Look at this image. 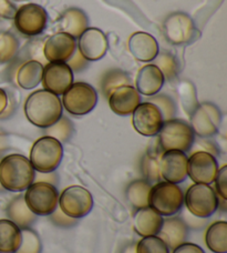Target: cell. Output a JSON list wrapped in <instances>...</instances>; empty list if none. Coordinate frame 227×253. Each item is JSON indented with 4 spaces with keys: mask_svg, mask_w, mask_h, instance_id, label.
<instances>
[{
    "mask_svg": "<svg viewBox=\"0 0 227 253\" xmlns=\"http://www.w3.org/2000/svg\"><path fill=\"white\" fill-rule=\"evenodd\" d=\"M60 98L47 90H37L29 94L25 102V115L29 123L41 129H47L62 117Z\"/></svg>",
    "mask_w": 227,
    "mask_h": 253,
    "instance_id": "1",
    "label": "cell"
},
{
    "mask_svg": "<svg viewBox=\"0 0 227 253\" xmlns=\"http://www.w3.org/2000/svg\"><path fill=\"white\" fill-rule=\"evenodd\" d=\"M36 170L27 158L19 153L8 155L0 161V186L10 192L26 191L35 182Z\"/></svg>",
    "mask_w": 227,
    "mask_h": 253,
    "instance_id": "2",
    "label": "cell"
},
{
    "mask_svg": "<svg viewBox=\"0 0 227 253\" xmlns=\"http://www.w3.org/2000/svg\"><path fill=\"white\" fill-rule=\"evenodd\" d=\"M158 135V148L162 152L179 150L188 152L195 141V133L192 126L185 120L170 119L163 123Z\"/></svg>",
    "mask_w": 227,
    "mask_h": 253,
    "instance_id": "3",
    "label": "cell"
},
{
    "mask_svg": "<svg viewBox=\"0 0 227 253\" xmlns=\"http://www.w3.org/2000/svg\"><path fill=\"white\" fill-rule=\"evenodd\" d=\"M62 157V143L49 135H43L33 144L29 160L36 171L40 173H50L59 168Z\"/></svg>",
    "mask_w": 227,
    "mask_h": 253,
    "instance_id": "4",
    "label": "cell"
},
{
    "mask_svg": "<svg viewBox=\"0 0 227 253\" xmlns=\"http://www.w3.org/2000/svg\"><path fill=\"white\" fill-rule=\"evenodd\" d=\"M184 193L178 184L160 181L152 186L149 207L162 216H172L183 209Z\"/></svg>",
    "mask_w": 227,
    "mask_h": 253,
    "instance_id": "5",
    "label": "cell"
},
{
    "mask_svg": "<svg viewBox=\"0 0 227 253\" xmlns=\"http://www.w3.org/2000/svg\"><path fill=\"white\" fill-rule=\"evenodd\" d=\"M184 205L192 215L207 219L219 209V196L210 184L194 183L184 194Z\"/></svg>",
    "mask_w": 227,
    "mask_h": 253,
    "instance_id": "6",
    "label": "cell"
},
{
    "mask_svg": "<svg viewBox=\"0 0 227 253\" xmlns=\"http://www.w3.org/2000/svg\"><path fill=\"white\" fill-rule=\"evenodd\" d=\"M24 197L27 207L36 215H50L59 205L58 189L47 182L31 183Z\"/></svg>",
    "mask_w": 227,
    "mask_h": 253,
    "instance_id": "7",
    "label": "cell"
},
{
    "mask_svg": "<svg viewBox=\"0 0 227 253\" xmlns=\"http://www.w3.org/2000/svg\"><path fill=\"white\" fill-rule=\"evenodd\" d=\"M61 103L70 115L85 116L97 106L98 93L87 83H76L62 94Z\"/></svg>",
    "mask_w": 227,
    "mask_h": 253,
    "instance_id": "8",
    "label": "cell"
},
{
    "mask_svg": "<svg viewBox=\"0 0 227 253\" xmlns=\"http://www.w3.org/2000/svg\"><path fill=\"white\" fill-rule=\"evenodd\" d=\"M93 198L88 189L81 186L66 188L59 197V207L63 213L72 219H81L93 209Z\"/></svg>",
    "mask_w": 227,
    "mask_h": 253,
    "instance_id": "9",
    "label": "cell"
},
{
    "mask_svg": "<svg viewBox=\"0 0 227 253\" xmlns=\"http://www.w3.org/2000/svg\"><path fill=\"white\" fill-rule=\"evenodd\" d=\"M15 26L20 34L27 37H36L41 35L48 22V13L38 3H27L17 9Z\"/></svg>",
    "mask_w": 227,
    "mask_h": 253,
    "instance_id": "10",
    "label": "cell"
},
{
    "mask_svg": "<svg viewBox=\"0 0 227 253\" xmlns=\"http://www.w3.org/2000/svg\"><path fill=\"white\" fill-rule=\"evenodd\" d=\"M189 121L195 134L199 138H210L219 132L222 112L213 102H202L190 114Z\"/></svg>",
    "mask_w": 227,
    "mask_h": 253,
    "instance_id": "11",
    "label": "cell"
},
{
    "mask_svg": "<svg viewBox=\"0 0 227 253\" xmlns=\"http://www.w3.org/2000/svg\"><path fill=\"white\" fill-rule=\"evenodd\" d=\"M163 31L167 42L175 46H183L193 42L196 35V27L188 13L178 11L166 17Z\"/></svg>",
    "mask_w": 227,
    "mask_h": 253,
    "instance_id": "12",
    "label": "cell"
},
{
    "mask_svg": "<svg viewBox=\"0 0 227 253\" xmlns=\"http://www.w3.org/2000/svg\"><path fill=\"white\" fill-rule=\"evenodd\" d=\"M216 157L204 151H195L188 160V177L193 182L211 184L214 182L219 171Z\"/></svg>",
    "mask_w": 227,
    "mask_h": 253,
    "instance_id": "13",
    "label": "cell"
},
{
    "mask_svg": "<svg viewBox=\"0 0 227 253\" xmlns=\"http://www.w3.org/2000/svg\"><path fill=\"white\" fill-rule=\"evenodd\" d=\"M164 123L161 111L151 102H142L132 114V125L136 132L144 137L157 135Z\"/></svg>",
    "mask_w": 227,
    "mask_h": 253,
    "instance_id": "14",
    "label": "cell"
},
{
    "mask_svg": "<svg viewBox=\"0 0 227 253\" xmlns=\"http://www.w3.org/2000/svg\"><path fill=\"white\" fill-rule=\"evenodd\" d=\"M41 83L44 90L61 96L74 84V71L67 63L49 62L43 67Z\"/></svg>",
    "mask_w": 227,
    "mask_h": 253,
    "instance_id": "15",
    "label": "cell"
},
{
    "mask_svg": "<svg viewBox=\"0 0 227 253\" xmlns=\"http://www.w3.org/2000/svg\"><path fill=\"white\" fill-rule=\"evenodd\" d=\"M188 160L189 157L183 151L162 152L160 159L161 179L174 184L184 182L188 178Z\"/></svg>",
    "mask_w": 227,
    "mask_h": 253,
    "instance_id": "16",
    "label": "cell"
},
{
    "mask_svg": "<svg viewBox=\"0 0 227 253\" xmlns=\"http://www.w3.org/2000/svg\"><path fill=\"white\" fill-rule=\"evenodd\" d=\"M76 50V38L65 33H57L45 40L43 56L50 62L66 63Z\"/></svg>",
    "mask_w": 227,
    "mask_h": 253,
    "instance_id": "17",
    "label": "cell"
},
{
    "mask_svg": "<svg viewBox=\"0 0 227 253\" xmlns=\"http://www.w3.org/2000/svg\"><path fill=\"white\" fill-rule=\"evenodd\" d=\"M109 42L106 34L98 28H88L79 37L78 50L85 60L98 61L106 56Z\"/></svg>",
    "mask_w": 227,
    "mask_h": 253,
    "instance_id": "18",
    "label": "cell"
},
{
    "mask_svg": "<svg viewBox=\"0 0 227 253\" xmlns=\"http://www.w3.org/2000/svg\"><path fill=\"white\" fill-rule=\"evenodd\" d=\"M110 109L117 116L126 117L133 114L141 103V96L132 84L121 85L113 90L108 98Z\"/></svg>",
    "mask_w": 227,
    "mask_h": 253,
    "instance_id": "19",
    "label": "cell"
},
{
    "mask_svg": "<svg viewBox=\"0 0 227 253\" xmlns=\"http://www.w3.org/2000/svg\"><path fill=\"white\" fill-rule=\"evenodd\" d=\"M129 50L136 60L142 62L153 61L158 53V43L152 35L144 31H138L131 35L129 39Z\"/></svg>",
    "mask_w": 227,
    "mask_h": 253,
    "instance_id": "20",
    "label": "cell"
},
{
    "mask_svg": "<svg viewBox=\"0 0 227 253\" xmlns=\"http://www.w3.org/2000/svg\"><path fill=\"white\" fill-rule=\"evenodd\" d=\"M165 80L162 72L155 65H147L138 71L135 79L136 90L147 97H152L160 92Z\"/></svg>",
    "mask_w": 227,
    "mask_h": 253,
    "instance_id": "21",
    "label": "cell"
},
{
    "mask_svg": "<svg viewBox=\"0 0 227 253\" xmlns=\"http://www.w3.org/2000/svg\"><path fill=\"white\" fill-rule=\"evenodd\" d=\"M89 19L87 13L80 8H69L59 17L57 27L59 33L70 35L74 38H79L88 29Z\"/></svg>",
    "mask_w": 227,
    "mask_h": 253,
    "instance_id": "22",
    "label": "cell"
},
{
    "mask_svg": "<svg viewBox=\"0 0 227 253\" xmlns=\"http://www.w3.org/2000/svg\"><path fill=\"white\" fill-rule=\"evenodd\" d=\"M188 229L189 227L181 216H167L163 220L162 228L157 233V237L165 242L169 249L174 250L176 247L185 242L188 238Z\"/></svg>",
    "mask_w": 227,
    "mask_h": 253,
    "instance_id": "23",
    "label": "cell"
},
{
    "mask_svg": "<svg viewBox=\"0 0 227 253\" xmlns=\"http://www.w3.org/2000/svg\"><path fill=\"white\" fill-rule=\"evenodd\" d=\"M164 218L153 210L151 207H145L136 211L134 216V230L141 237L157 236L162 228Z\"/></svg>",
    "mask_w": 227,
    "mask_h": 253,
    "instance_id": "24",
    "label": "cell"
},
{
    "mask_svg": "<svg viewBox=\"0 0 227 253\" xmlns=\"http://www.w3.org/2000/svg\"><path fill=\"white\" fill-rule=\"evenodd\" d=\"M6 214L9 220L16 223L21 230L28 229L37 220V215L30 211L26 205L25 197L20 194L12 199L6 208Z\"/></svg>",
    "mask_w": 227,
    "mask_h": 253,
    "instance_id": "25",
    "label": "cell"
},
{
    "mask_svg": "<svg viewBox=\"0 0 227 253\" xmlns=\"http://www.w3.org/2000/svg\"><path fill=\"white\" fill-rule=\"evenodd\" d=\"M43 66L38 60H29L22 63L17 71L16 80L20 88L31 90L38 87L42 80Z\"/></svg>",
    "mask_w": 227,
    "mask_h": 253,
    "instance_id": "26",
    "label": "cell"
},
{
    "mask_svg": "<svg viewBox=\"0 0 227 253\" xmlns=\"http://www.w3.org/2000/svg\"><path fill=\"white\" fill-rule=\"evenodd\" d=\"M21 229L9 219H0V253H16L21 243Z\"/></svg>",
    "mask_w": 227,
    "mask_h": 253,
    "instance_id": "27",
    "label": "cell"
},
{
    "mask_svg": "<svg viewBox=\"0 0 227 253\" xmlns=\"http://www.w3.org/2000/svg\"><path fill=\"white\" fill-rule=\"evenodd\" d=\"M205 242L213 253H227V222L217 221L207 228Z\"/></svg>",
    "mask_w": 227,
    "mask_h": 253,
    "instance_id": "28",
    "label": "cell"
},
{
    "mask_svg": "<svg viewBox=\"0 0 227 253\" xmlns=\"http://www.w3.org/2000/svg\"><path fill=\"white\" fill-rule=\"evenodd\" d=\"M152 189V183L144 179H136L129 183L126 187V198L134 209L139 210L149 207L150 192Z\"/></svg>",
    "mask_w": 227,
    "mask_h": 253,
    "instance_id": "29",
    "label": "cell"
},
{
    "mask_svg": "<svg viewBox=\"0 0 227 253\" xmlns=\"http://www.w3.org/2000/svg\"><path fill=\"white\" fill-rule=\"evenodd\" d=\"M162 156L161 150H150L142 157L140 164V170L144 180L150 183L160 182V159Z\"/></svg>",
    "mask_w": 227,
    "mask_h": 253,
    "instance_id": "30",
    "label": "cell"
},
{
    "mask_svg": "<svg viewBox=\"0 0 227 253\" xmlns=\"http://www.w3.org/2000/svg\"><path fill=\"white\" fill-rule=\"evenodd\" d=\"M131 84L129 75L121 69H110L103 75L101 80L102 93L109 98L113 90L121 87V85Z\"/></svg>",
    "mask_w": 227,
    "mask_h": 253,
    "instance_id": "31",
    "label": "cell"
},
{
    "mask_svg": "<svg viewBox=\"0 0 227 253\" xmlns=\"http://www.w3.org/2000/svg\"><path fill=\"white\" fill-rule=\"evenodd\" d=\"M155 65L160 71L162 72L164 80L172 81L178 78L180 66L178 60L175 59V57L172 55L169 51H162L158 52L157 56L155 57Z\"/></svg>",
    "mask_w": 227,
    "mask_h": 253,
    "instance_id": "32",
    "label": "cell"
},
{
    "mask_svg": "<svg viewBox=\"0 0 227 253\" xmlns=\"http://www.w3.org/2000/svg\"><path fill=\"white\" fill-rule=\"evenodd\" d=\"M19 40L8 31H0V63L10 62L19 51Z\"/></svg>",
    "mask_w": 227,
    "mask_h": 253,
    "instance_id": "33",
    "label": "cell"
},
{
    "mask_svg": "<svg viewBox=\"0 0 227 253\" xmlns=\"http://www.w3.org/2000/svg\"><path fill=\"white\" fill-rule=\"evenodd\" d=\"M179 94L184 111L186 115L190 116L195 108L198 106L196 90H195L194 84L188 80L182 81L179 85Z\"/></svg>",
    "mask_w": 227,
    "mask_h": 253,
    "instance_id": "34",
    "label": "cell"
},
{
    "mask_svg": "<svg viewBox=\"0 0 227 253\" xmlns=\"http://www.w3.org/2000/svg\"><path fill=\"white\" fill-rule=\"evenodd\" d=\"M74 133V125L67 117H61L56 124L45 129V135L57 139L60 142H66Z\"/></svg>",
    "mask_w": 227,
    "mask_h": 253,
    "instance_id": "35",
    "label": "cell"
},
{
    "mask_svg": "<svg viewBox=\"0 0 227 253\" xmlns=\"http://www.w3.org/2000/svg\"><path fill=\"white\" fill-rule=\"evenodd\" d=\"M21 243L19 249L16 253H41L42 243L40 240L37 232L33 229H22L21 230Z\"/></svg>",
    "mask_w": 227,
    "mask_h": 253,
    "instance_id": "36",
    "label": "cell"
},
{
    "mask_svg": "<svg viewBox=\"0 0 227 253\" xmlns=\"http://www.w3.org/2000/svg\"><path fill=\"white\" fill-rule=\"evenodd\" d=\"M136 253H170L165 242L157 236L143 237L135 245Z\"/></svg>",
    "mask_w": 227,
    "mask_h": 253,
    "instance_id": "37",
    "label": "cell"
},
{
    "mask_svg": "<svg viewBox=\"0 0 227 253\" xmlns=\"http://www.w3.org/2000/svg\"><path fill=\"white\" fill-rule=\"evenodd\" d=\"M149 102L153 103L161 111L164 121L173 119L176 114V105L174 99L165 93H156L152 96Z\"/></svg>",
    "mask_w": 227,
    "mask_h": 253,
    "instance_id": "38",
    "label": "cell"
},
{
    "mask_svg": "<svg viewBox=\"0 0 227 253\" xmlns=\"http://www.w3.org/2000/svg\"><path fill=\"white\" fill-rule=\"evenodd\" d=\"M215 191L220 198L227 199V166H223L217 171L215 177Z\"/></svg>",
    "mask_w": 227,
    "mask_h": 253,
    "instance_id": "39",
    "label": "cell"
},
{
    "mask_svg": "<svg viewBox=\"0 0 227 253\" xmlns=\"http://www.w3.org/2000/svg\"><path fill=\"white\" fill-rule=\"evenodd\" d=\"M49 216L51 222L60 228H71L72 225H75L76 222V219H72L70 216L63 213L60 208H59V209L57 208Z\"/></svg>",
    "mask_w": 227,
    "mask_h": 253,
    "instance_id": "40",
    "label": "cell"
},
{
    "mask_svg": "<svg viewBox=\"0 0 227 253\" xmlns=\"http://www.w3.org/2000/svg\"><path fill=\"white\" fill-rule=\"evenodd\" d=\"M17 7L13 0H0V18L1 19H13Z\"/></svg>",
    "mask_w": 227,
    "mask_h": 253,
    "instance_id": "41",
    "label": "cell"
},
{
    "mask_svg": "<svg viewBox=\"0 0 227 253\" xmlns=\"http://www.w3.org/2000/svg\"><path fill=\"white\" fill-rule=\"evenodd\" d=\"M66 63L70 67V69L72 71L80 72V71H82L85 67H87L88 60L84 59L82 55L79 52V50H76L74 55L71 56L70 59L68 60Z\"/></svg>",
    "mask_w": 227,
    "mask_h": 253,
    "instance_id": "42",
    "label": "cell"
},
{
    "mask_svg": "<svg viewBox=\"0 0 227 253\" xmlns=\"http://www.w3.org/2000/svg\"><path fill=\"white\" fill-rule=\"evenodd\" d=\"M193 147H201V149H198L197 151L208 152L214 157L219 156V153H220L219 148L216 147V144L214 142L210 141V140H205V138H202V140H199V141H194L192 148Z\"/></svg>",
    "mask_w": 227,
    "mask_h": 253,
    "instance_id": "43",
    "label": "cell"
},
{
    "mask_svg": "<svg viewBox=\"0 0 227 253\" xmlns=\"http://www.w3.org/2000/svg\"><path fill=\"white\" fill-rule=\"evenodd\" d=\"M172 253H205L201 247L190 242H183L176 247Z\"/></svg>",
    "mask_w": 227,
    "mask_h": 253,
    "instance_id": "44",
    "label": "cell"
},
{
    "mask_svg": "<svg viewBox=\"0 0 227 253\" xmlns=\"http://www.w3.org/2000/svg\"><path fill=\"white\" fill-rule=\"evenodd\" d=\"M58 175L57 173L53 172H50V173H38L36 174L35 177V182H47L50 184H53V186H56L58 183Z\"/></svg>",
    "mask_w": 227,
    "mask_h": 253,
    "instance_id": "45",
    "label": "cell"
},
{
    "mask_svg": "<svg viewBox=\"0 0 227 253\" xmlns=\"http://www.w3.org/2000/svg\"><path fill=\"white\" fill-rule=\"evenodd\" d=\"M9 105V97L7 92L2 88H0V116H1L4 110L8 108Z\"/></svg>",
    "mask_w": 227,
    "mask_h": 253,
    "instance_id": "46",
    "label": "cell"
},
{
    "mask_svg": "<svg viewBox=\"0 0 227 253\" xmlns=\"http://www.w3.org/2000/svg\"><path fill=\"white\" fill-rule=\"evenodd\" d=\"M121 253H136L135 251V245H130L122 250Z\"/></svg>",
    "mask_w": 227,
    "mask_h": 253,
    "instance_id": "47",
    "label": "cell"
}]
</instances>
